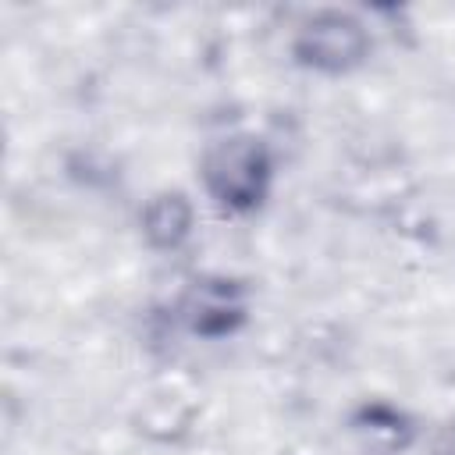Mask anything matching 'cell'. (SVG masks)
Returning a JSON list of instances; mask_svg holds the SVG:
<instances>
[{"label": "cell", "instance_id": "1", "mask_svg": "<svg viewBox=\"0 0 455 455\" xmlns=\"http://www.w3.org/2000/svg\"><path fill=\"white\" fill-rule=\"evenodd\" d=\"M203 181L224 210H252L270 185V156L256 139H224L203 160Z\"/></svg>", "mask_w": 455, "mask_h": 455}, {"label": "cell", "instance_id": "2", "mask_svg": "<svg viewBox=\"0 0 455 455\" xmlns=\"http://www.w3.org/2000/svg\"><path fill=\"white\" fill-rule=\"evenodd\" d=\"M366 32L348 14H316L295 39V57L320 71H348L366 57Z\"/></svg>", "mask_w": 455, "mask_h": 455}, {"label": "cell", "instance_id": "3", "mask_svg": "<svg viewBox=\"0 0 455 455\" xmlns=\"http://www.w3.org/2000/svg\"><path fill=\"white\" fill-rule=\"evenodd\" d=\"M185 316H188V327L196 334L220 338L242 323L245 302L231 281H203L192 288V295L185 302Z\"/></svg>", "mask_w": 455, "mask_h": 455}, {"label": "cell", "instance_id": "4", "mask_svg": "<svg viewBox=\"0 0 455 455\" xmlns=\"http://www.w3.org/2000/svg\"><path fill=\"white\" fill-rule=\"evenodd\" d=\"M192 224V210L185 203V196L171 192V196H156L146 210V235L156 245H178L188 235Z\"/></svg>", "mask_w": 455, "mask_h": 455}]
</instances>
